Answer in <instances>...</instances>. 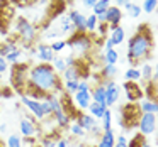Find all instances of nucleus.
<instances>
[{"label": "nucleus", "mask_w": 158, "mask_h": 147, "mask_svg": "<svg viewBox=\"0 0 158 147\" xmlns=\"http://www.w3.org/2000/svg\"><path fill=\"white\" fill-rule=\"evenodd\" d=\"M153 73H155V69H153V66H151L150 63H143V64H141L139 75H141V78H143L144 81H150V79L153 78Z\"/></svg>", "instance_id": "2f4dec72"}, {"label": "nucleus", "mask_w": 158, "mask_h": 147, "mask_svg": "<svg viewBox=\"0 0 158 147\" xmlns=\"http://www.w3.org/2000/svg\"><path fill=\"white\" fill-rule=\"evenodd\" d=\"M92 90H78L75 95L72 96L73 103L78 106V110H87L89 105L92 103V95H90Z\"/></svg>", "instance_id": "2eb2a0df"}, {"label": "nucleus", "mask_w": 158, "mask_h": 147, "mask_svg": "<svg viewBox=\"0 0 158 147\" xmlns=\"http://www.w3.org/2000/svg\"><path fill=\"white\" fill-rule=\"evenodd\" d=\"M123 88L126 90V98L129 103H138L143 98V88L136 81H126L123 85Z\"/></svg>", "instance_id": "ddd939ff"}, {"label": "nucleus", "mask_w": 158, "mask_h": 147, "mask_svg": "<svg viewBox=\"0 0 158 147\" xmlns=\"http://www.w3.org/2000/svg\"><path fill=\"white\" fill-rule=\"evenodd\" d=\"M158 7V0H143V7H141V12L144 14H153Z\"/></svg>", "instance_id": "4c0bfd02"}, {"label": "nucleus", "mask_w": 158, "mask_h": 147, "mask_svg": "<svg viewBox=\"0 0 158 147\" xmlns=\"http://www.w3.org/2000/svg\"><path fill=\"white\" fill-rule=\"evenodd\" d=\"M63 91H66V95L73 96L78 91V81H63Z\"/></svg>", "instance_id": "58836bf2"}, {"label": "nucleus", "mask_w": 158, "mask_h": 147, "mask_svg": "<svg viewBox=\"0 0 158 147\" xmlns=\"http://www.w3.org/2000/svg\"><path fill=\"white\" fill-rule=\"evenodd\" d=\"M51 118L55 120V123H56V127H58V129H68L70 122H72V118H70V117L66 115L63 110H60V112H55Z\"/></svg>", "instance_id": "aec40b11"}, {"label": "nucleus", "mask_w": 158, "mask_h": 147, "mask_svg": "<svg viewBox=\"0 0 158 147\" xmlns=\"http://www.w3.org/2000/svg\"><path fill=\"white\" fill-rule=\"evenodd\" d=\"M124 78H126V81H139L141 79V75H139V69L138 68H127L126 71H124Z\"/></svg>", "instance_id": "e433bc0d"}, {"label": "nucleus", "mask_w": 158, "mask_h": 147, "mask_svg": "<svg viewBox=\"0 0 158 147\" xmlns=\"http://www.w3.org/2000/svg\"><path fill=\"white\" fill-rule=\"evenodd\" d=\"M19 129H21L22 139H34V137L38 135V132H39L36 122L32 118H29V117L21 118V122H19Z\"/></svg>", "instance_id": "9b49d317"}, {"label": "nucleus", "mask_w": 158, "mask_h": 147, "mask_svg": "<svg viewBox=\"0 0 158 147\" xmlns=\"http://www.w3.org/2000/svg\"><path fill=\"white\" fill-rule=\"evenodd\" d=\"M7 69H9V63L5 61V58H2V56H0V75H4Z\"/></svg>", "instance_id": "603ef678"}, {"label": "nucleus", "mask_w": 158, "mask_h": 147, "mask_svg": "<svg viewBox=\"0 0 158 147\" xmlns=\"http://www.w3.org/2000/svg\"><path fill=\"white\" fill-rule=\"evenodd\" d=\"M123 7H124L126 14L129 15L131 19H138L141 15V7H139V5H136V4H133V2H126Z\"/></svg>", "instance_id": "c85d7f7f"}, {"label": "nucleus", "mask_w": 158, "mask_h": 147, "mask_svg": "<svg viewBox=\"0 0 158 147\" xmlns=\"http://www.w3.org/2000/svg\"><path fill=\"white\" fill-rule=\"evenodd\" d=\"M87 110H89V115H92L95 120H100V118H102V115H104V112H106L104 106H100L99 103H94V102L89 105V108H87Z\"/></svg>", "instance_id": "c756f323"}, {"label": "nucleus", "mask_w": 158, "mask_h": 147, "mask_svg": "<svg viewBox=\"0 0 158 147\" xmlns=\"http://www.w3.org/2000/svg\"><path fill=\"white\" fill-rule=\"evenodd\" d=\"M123 9L116 7V5H110L106 12H104V17H106V24H109V32L114 31L117 25L121 24V19H123Z\"/></svg>", "instance_id": "1a4fd4ad"}, {"label": "nucleus", "mask_w": 158, "mask_h": 147, "mask_svg": "<svg viewBox=\"0 0 158 147\" xmlns=\"http://www.w3.org/2000/svg\"><path fill=\"white\" fill-rule=\"evenodd\" d=\"M66 15H68L70 22H72V25H73V31H75V32H80V34L87 32V25H85L87 15H85V14H82L80 10L73 9V10H70Z\"/></svg>", "instance_id": "9d476101"}, {"label": "nucleus", "mask_w": 158, "mask_h": 147, "mask_svg": "<svg viewBox=\"0 0 158 147\" xmlns=\"http://www.w3.org/2000/svg\"><path fill=\"white\" fill-rule=\"evenodd\" d=\"M49 48H51V51L55 52V54H58V52H61L63 49L66 48V39H56L53 44H49Z\"/></svg>", "instance_id": "a19ab883"}, {"label": "nucleus", "mask_w": 158, "mask_h": 147, "mask_svg": "<svg viewBox=\"0 0 158 147\" xmlns=\"http://www.w3.org/2000/svg\"><path fill=\"white\" fill-rule=\"evenodd\" d=\"M144 140H146V139H144V137L141 135V133H136V135H134L133 139H131L129 142H127V147H141Z\"/></svg>", "instance_id": "37998d69"}, {"label": "nucleus", "mask_w": 158, "mask_h": 147, "mask_svg": "<svg viewBox=\"0 0 158 147\" xmlns=\"http://www.w3.org/2000/svg\"><path fill=\"white\" fill-rule=\"evenodd\" d=\"M17 48H21V46H19V42L15 41V39H7L4 44H0V56H2V58H5L7 54L14 52Z\"/></svg>", "instance_id": "5701e85b"}, {"label": "nucleus", "mask_w": 158, "mask_h": 147, "mask_svg": "<svg viewBox=\"0 0 158 147\" xmlns=\"http://www.w3.org/2000/svg\"><path fill=\"white\" fill-rule=\"evenodd\" d=\"M0 81H2V75H0Z\"/></svg>", "instance_id": "052dcab7"}, {"label": "nucleus", "mask_w": 158, "mask_h": 147, "mask_svg": "<svg viewBox=\"0 0 158 147\" xmlns=\"http://www.w3.org/2000/svg\"><path fill=\"white\" fill-rule=\"evenodd\" d=\"M107 37L110 39V42H112V46L116 48V46L123 44L124 39H126V32H124V29L121 27V25H117L114 31H110V36H107Z\"/></svg>", "instance_id": "4be33fe9"}, {"label": "nucleus", "mask_w": 158, "mask_h": 147, "mask_svg": "<svg viewBox=\"0 0 158 147\" xmlns=\"http://www.w3.org/2000/svg\"><path fill=\"white\" fill-rule=\"evenodd\" d=\"M114 147H127V139L123 135V133H121V135L116 139V142H114Z\"/></svg>", "instance_id": "49530a36"}, {"label": "nucleus", "mask_w": 158, "mask_h": 147, "mask_svg": "<svg viewBox=\"0 0 158 147\" xmlns=\"http://www.w3.org/2000/svg\"><path fill=\"white\" fill-rule=\"evenodd\" d=\"M34 48H36V58H38L41 63H46V64H51L56 54L51 51L49 44H44V42H41V44L34 46Z\"/></svg>", "instance_id": "dca6fc26"}, {"label": "nucleus", "mask_w": 158, "mask_h": 147, "mask_svg": "<svg viewBox=\"0 0 158 147\" xmlns=\"http://www.w3.org/2000/svg\"><path fill=\"white\" fill-rule=\"evenodd\" d=\"M0 147H4V145H2V142H0Z\"/></svg>", "instance_id": "680f3d73"}, {"label": "nucleus", "mask_w": 158, "mask_h": 147, "mask_svg": "<svg viewBox=\"0 0 158 147\" xmlns=\"http://www.w3.org/2000/svg\"><path fill=\"white\" fill-rule=\"evenodd\" d=\"M70 147H85V145H83V144H78V142H75L73 145H70Z\"/></svg>", "instance_id": "bf43d9fd"}, {"label": "nucleus", "mask_w": 158, "mask_h": 147, "mask_svg": "<svg viewBox=\"0 0 158 147\" xmlns=\"http://www.w3.org/2000/svg\"><path fill=\"white\" fill-rule=\"evenodd\" d=\"M65 63H66V68H68V66H75L77 63H78V58H75L73 54H70V56L65 58Z\"/></svg>", "instance_id": "3c124183"}, {"label": "nucleus", "mask_w": 158, "mask_h": 147, "mask_svg": "<svg viewBox=\"0 0 158 147\" xmlns=\"http://www.w3.org/2000/svg\"><path fill=\"white\" fill-rule=\"evenodd\" d=\"M68 130H70V133H72L73 137H77V139H82V137H85V135H87V132H85V130H83L77 122H70Z\"/></svg>", "instance_id": "c9c22d12"}, {"label": "nucleus", "mask_w": 158, "mask_h": 147, "mask_svg": "<svg viewBox=\"0 0 158 147\" xmlns=\"http://www.w3.org/2000/svg\"><path fill=\"white\" fill-rule=\"evenodd\" d=\"M116 75H117V66L116 64H107L106 63V66H102V69H100V76L104 78V81L112 79Z\"/></svg>", "instance_id": "cd10ccee"}, {"label": "nucleus", "mask_w": 158, "mask_h": 147, "mask_svg": "<svg viewBox=\"0 0 158 147\" xmlns=\"http://www.w3.org/2000/svg\"><path fill=\"white\" fill-rule=\"evenodd\" d=\"M60 31L58 29H56V31H48V32H44V36H43V37L44 39H56V37H60Z\"/></svg>", "instance_id": "8fccbe9b"}, {"label": "nucleus", "mask_w": 158, "mask_h": 147, "mask_svg": "<svg viewBox=\"0 0 158 147\" xmlns=\"http://www.w3.org/2000/svg\"><path fill=\"white\" fill-rule=\"evenodd\" d=\"M104 88H106V105L107 108L109 106H114L119 100V93H121V88L114 79H107V81H102Z\"/></svg>", "instance_id": "6e6552de"}, {"label": "nucleus", "mask_w": 158, "mask_h": 147, "mask_svg": "<svg viewBox=\"0 0 158 147\" xmlns=\"http://www.w3.org/2000/svg\"><path fill=\"white\" fill-rule=\"evenodd\" d=\"M141 112L139 108H138V105H134V103H127V105H124L123 108V117H121V125L124 127V129H134V127L138 125V118H139Z\"/></svg>", "instance_id": "423d86ee"}, {"label": "nucleus", "mask_w": 158, "mask_h": 147, "mask_svg": "<svg viewBox=\"0 0 158 147\" xmlns=\"http://www.w3.org/2000/svg\"><path fill=\"white\" fill-rule=\"evenodd\" d=\"M97 32H99V37H107V32H109V24L102 22V24H97Z\"/></svg>", "instance_id": "c03bdc74"}, {"label": "nucleus", "mask_w": 158, "mask_h": 147, "mask_svg": "<svg viewBox=\"0 0 158 147\" xmlns=\"http://www.w3.org/2000/svg\"><path fill=\"white\" fill-rule=\"evenodd\" d=\"M112 2H116V7L123 9V5L126 4V2H129V0H112Z\"/></svg>", "instance_id": "5fc2aeb1"}, {"label": "nucleus", "mask_w": 158, "mask_h": 147, "mask_svg": "<svg viewBox=\"0 0 158 147\" xmlns=\"http://www.w3.org/2000/svg\"><path fill=\"white\" fill-rule=\"evenodd\" d=\"M138 108L141 113H156L158 112V103L148 98H141L138 102Z\"/></svg>", "instance_id": "6ab92c4d"}, {"label": "nucleus", "mask_w": 158, "mask_h": 147, "mask_svg": "<svg viewBox=\"0 0 158 147\" xmlns=\"http://www.w3.org/2000/svg\"><path fill=\"white\" fill-rule=\"evenodd\" d=\"M141 147H155V145H153L151 142H148V140H144V142H143V145H141Z\"/></svg>", "instance_id": "4d7b16f0"}, {"label": "nucleus", "mask_w": 158, "mask_h": 147, "mask_svg": "<svg viewBox=\"0 0 158 147\" xmlns=\"http://www.w3.org/2000/svg\"><path fill=\"white\" fill-rule=\"evenodd\" d=\"M75 122L78 123V125L82 127L85 132H90V130H92V127L99 123V120H95L92 115H89V113H82V112H80V115L77 117Z\"/></svg>", "instance_id": "a211bd4d"}, {"label": "nucleus", "mask_w": 158, "mask_h": 147, "mask_svg": "<svg viewBox=\"0 0 158 147\" xmlns=\"http://www.w3.org/2000/svg\"><path fill=\"white\" fill-rule=\"evenodd\" d=\"M19 7H31V5L38 4V0H14Z\"/></svg>", "instance_id": "de8ad7c7"}, {"label": "nucleus", "mask_w": 158, "mask_h": 147, "mask_svg": "<svg viewBox=\"0 0 158 147\" xmlns=\"http://www.w3.org/2000/svg\"><path fill=\"white\" fill-rule=\"evenodd\" d=\"M48 2H49V0H38V4H41V5H46Z\"/></svg>", "instance_id": "13d9d810"}, {"label": "nucleus", "mask_w": 158, "mask_h": 147, "mask_svg": "<svg viewBox=\"0 0 158 147\" xmlns=\"http://www.w3.org/2000/svg\"><path fill=\"white\" fill-rule=\"evenodd\" d=\"M112 5V0H97L95 5L92 7V14L94 15H100Z\"/></svg>", "instance_id": "bb28decb"}, {"label": "nucleus", "mask_w": 158, "mask_h": 147, "mask_svg": "<svg viewBox=\"0 0 158 147\" xmlns=\"http://www.w3.org/2000/svg\"><path fill=\"white\" fill-rule=\"evenodd\" d=\"M99 125H100V129H102V132L112 130V112H110V108H106L102 118L99 120Z\"/></svg>", "instance_id": "393cba45"}, {"label": "nucleus", "mask_w": 158, "mask_h": 147, "mask_svg": "<svg viewBox=\"0 0 158 147\" xmlns=\"http://www.w3.org/2000/svg\"><path fill=\"white\" fill-rule=\"evenodd\" d=\"M15 32L17 37L21 39V49H29L34 44L36 37H38V29L31 21L26 17H17L15 19Z\"/></svg>", "instance_id": "20e7f679"}, {"label": "nucleus", "mask_w": 158, "mask_h": 147, "mask_svg": "<svg viewBox=\"0 0 158 147\" xmlns=\"http://www.w3.org/2000/svg\"><path fill=\"white\" fill-rule=\"evenodd\" d=\"M143 96H144V98H148V100L156 102V81H153V79L146 81L144 90H143Z\"/></svg>", "instance_id": "a878e982"}, {"label": "nucleus", "mask_w": 158, "mask_h": 147, "mask_svg": "<svg viewBox=\"0 0 158 147\" xmlns=\"http://www.w3.org/2000/svg\"><path fill=\"white\" fill-rule=\"evenodd\" d=\"M0 96H4V98H12V96H14V93H12L10 88L2 86V88H0Z\"/></svg>", "instance_id": "09e8293b"}, {"label": "nucleus", "mask_w": 158, "mask_h": 147, "mask_svg": "<svg viewBox=\"0 0 158 147\" xmlns=\"http://www.w3.org/2000/svg\"><path fill=\"white\" fill-rule=\"evenodd\" d=\"M27 73H29V64L27 63H17L12 66L10 71V83L15 88L17 93H24V88L27 85Z\"/></svg>", "instance_id": "39448f33"}, {"label": "nucleus", "mask_w": 158, "mask_h": 147, "mask_svg": "<svg viewBox=\"0 0 158 147\" xmlns=\"http://www.w3.org/2000/svg\"><path fill=\"white\" fill-rule=\"evenodd\" d=\"M58 31H60V34H72V32H75L68 15H61L58 19Z\"/></svg>", "instance_id": "b1692460"}, {"label": "nucleus", "mask_w": 158, "mask_h": 147, "mask_svg": "<svg viewBox=\"0 0 158 147\" xmlns=\"http://www.w3.org/2000/svg\"><path fill=\"white\" fill-rule=\"evenodd\" d=\"M22 56H24V49L17 48L14 52H10V54H7V56H5V61H7V63H10V64H17V63H21Z\"/></svg>", "instance_id": "473e14b6"}, {"label": "nucleus", "mask_w": 158, "mask_h": 147, "mask_svg": "<svg viewBox=\"0 0 158 147\" xmlns=\"http://www.w3.org/2000/svg\"><path fill=\"white\" fill-rule=\"evenodd\" d=\"M138 129L143 137L153 135L156 130V113H141L138 118Z\"/></svg>", "instance_id": "0eeeda50"}, {"label": "nucleus", "mask_w": 158, "mask_h": 147, "mask_svg": "<svg viewBox=\"0 0 158 147\" xmlns=\"http://www.w3.org/2000/svg\"><path fill=\"white\" fill-rule=\"evenodd\" d=\"M97 15H94V14H89L87 15V22H85V25H87V34H92V32H95V29H97Z\"/></svg>", "instance_id": "ea45409f"}, {"label": "nucleus", "mask_w": 158, "mask_h": 147, "mask_svg": "<svg viewBox=\"0 0 158 147\" xmlns=\"http://www.w3.org/2000/svg\"><path fill=\"white\" fill-rule=\"evenodd\" d=\"M5 147H24V140H22V137L17 135V133H10V135L7 137Z\"/></svg>", "instance_id": "f704fd0d"}, {"label": "nucleus", "mask_w": 158, "mask_h": 147, "mask_svg": "<svg viewBox=\"0 0 158 147\" xmlns=\"http://www.w3.org/2000/svg\"><path fill=\"white\" fill-rule=\"evenodd\" d=\"M63 76V81H80V79H85L89 75H85V73L82 71V63H77L75 66H68V68L65 69V71L61 73Z\"/></svg>", "instance_id": "4468645a"}, {"label": "nucleus", "mask_w": 158, "mask_h": 147, "mask_svg": "<svg viewBox=\"0 0 158 147\" xmlns=\"http://www.w3.org/2000/svg\"><path fill=\"white\" fill-rule=\"evenodd\" d=\"M41 108H43V113H44L46 118L53 117V108H51V103H49V100H48V98L41 100Z\"/></svg>", "instance_id": "79ce46f5"}, {"label": "nucleus", "mask_w": 158, "mask_h": 147, "mask_svg": "<svg viewBox=\"0 0 158 147\" xmlns=\"http://www.w3.org/2000/svg\"><path fill=\"white\" fill-rule=\"evenodd\" d=\"M9 130V127H7V123H2V125H0V133H5Z\"/></svg>", "instance_id": "6e6d98bb"}, {"label": "nucleus", "mask_w": 158, "mask_h": 147, "mask_svg": "<svg viewBox=\"0 0 158 147\" xmlns=\"http://www.w3.org/2000/svg\"><path fill=\"white\" fill-rule=\"evenodd\" d=\"M153 32L148 27V24H139L136 34H133V37L129 39L127 44V61L131 63V68H136L141 61L148 59L153 52Z\"/></svg>", "instance_id": "f03ea898"}, {"label": "nucleus", "mask_w": 158, "mask_h": 147, "mask_svg": "<svg viewBox=\"0 0 158 147\" xmlns=\"http://www.w3.org/2000/svg\"><path fill=\"white\" fill-rule=\"evenodd\" d=\"M21 102L24 103L26 106H27V110L34 115L36 120H39V122H43V120L46 118L44 113H43V108H41V102L39 100H34V98H29V96L26 95H21Z\"/></svg>", "instance_id": "f8f14e48"}, {"label": "nucleus", "mask_w": 158, "mask_h": 147, "mask_svg": "<svg viewBox=\"0 0 158 147\" xmlns=\"http://www.w3.org/2000/svg\"><path fill=\"white\" fill-rule=\"evenodd\" d=\"M55 147H70L68 139H65V137H60V139L56 140V145H55Z\"/></svg>", "instance_id": "864d4df0"}, {"label": "nucleus", "mask_w": 158, "mask_h": 147, "mask_svg": "<svg viewBox=\"0 0 158 147\" xmlns=\"http://www.w3.org/2000/svg\"><path fill=\"white\" fill-rule=\"evenodd\" d=\"M90 95H92V102L94 103H99L100 106L107 108V105H106V88H104L102 81H99L95 85V88H92Z\"/></svg>", "instance_id": "f3484780"}, {"label": "nucleus", "mask_w": 158, "mask_h": 147, "mask_svg": "<svg viewBox=\"0 0 158 147\" xmlns=\"http://www.w3.org/2000/svg\"><path fill=\"white\" fill-rule=\"evenodd\" d=\"M66 46L72 49V54L75 58L80 56H87L94 49V37L87 32L80 34V32H72L70 37L66 39Z\"/></svg>", "instance_id": "7ed1b4c3"}, {"label": "nucleus", "mask_w": 158, "mask_h": 147, "mask_svg": "<svg viewBox=\"0 0 158 147\" xmlns=\"http://www.w3.org/2000/svg\"><path fill=\"white\" fill-rule=\"evenodd\" d=\"M56 145V140L53 139L51 135H44L41 140V147H55Z\"/></svg>", "instance_id": "a18cd8bd"}, {"label": "nucleus", "mask_w": 158, "mask_h": 147, "mask_svg": "<svg viewBox=\"0 0 158 147\" xmlns=\"http://www.w3.org/2000/svg\"><path fill=\"white\" fill-rule=\"evenodd\" d=\"M51 66H53V69H55V71L58 73L60 76H61V73L66 69L65 58H61V56H58V54H56V56H55V59H53V63H51Z\"/></svg>", "instance_id": "72a5a7b5"}, {"label": "nucleus", "mask_w": 158, "mask_h": 147, "mask_svg": "<svg viewBox=\"0 0 158 147\" xmlns=\"http://www.w3.org/2000/svg\"><path fill=\"white\" fill-rule=\"evenodd\" d=\"M104 59H106L107 64H116L119 61V52L116 51V48L104 49Z\"/></svg>", "instance_id": "7c9ffc66"}, {"label": "nucleus", "mask_w": 158, "mask_h": 147, "mask_svg": "<svg viewBox=\"0 0 158 147\" xmlns=\"http://www.w3.org/2000/svg\"><path fill=\"white\" fill-rule=\"evenodd\" d=\"M114 142H116L114 130H107V132H104L99 137V142H97L95 147H114Z\"/></svg>", "instance_id": "412c9836"}, {"label": "nucleus", "mask_w": 158, "mask_h": 147, "mask_svg": "<svg viewBox=\"0 0 158 147\" xmlns=\"http://www.w3.org/2000/svg\"><path fill=\"white\" fill-rule=\"evenodd\" d=\"M27 83L31 86H34L38 91L44 93V95L63 91L61 76L53 69L51 64H46V63H39V64L29 66Z\"/></svg>", "instance_id": "f257e3e1"}]
</instances>
